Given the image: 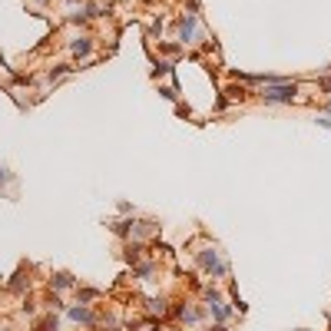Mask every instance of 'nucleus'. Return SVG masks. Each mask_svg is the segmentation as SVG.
<instances>
[{
    "label": "nucleus",
    "mask_w": 331,
    "mask_h": 331,
    "mask_svg": "<svg viewBox=\"0 0 331 331\" xmlns=\"http://www.w3.org/2000/svg\"><path fill=\"white\" fill-rule=\"evenodd\" d=\"M262 100H265V103H292V100H298V86H295L292 80H285V83H269V86L262 90Z\"/></svg>",
    "instance_id": "1"
},
{
    "label": "nucleus",
    "mask_w": 331,
    "mask_h": 331,
    "mask_svg": "<svg viewBox=\"0 0 331 331\" xmlns=\"http://www.w3.org/2000/svg\"><path fill=\"white\" fill-rule=\"evenodd\" d=\"M199 40H202V33H199V17H195V10L182 13V20H179V43L192 47V43H199Z\"/></svg>",
    "instance_id": "2"
},
{
    "label": "nucleus",
    "mask_w": 331,
    "mask_h": 331,
    "mask_svg": "<svg viewBox=\"0 0 331 331\" xmlns=\"http://www.w3.org/2000/svg\"><path fill=\"white\" fill-rule=\"evenodd\" d=\"M199 265H202V269H206L212 278H222L225 272H229V265L219 258V252H215V249H202V252H199Z\"/></svg>",
    "instance_id": "3"
},
{
    "label": "nucleus",
    "mask_w": 331,
    "mask_h": 331,
    "mask_svg": "<svg viewBox=\"0 0 331 331\" xmlns=\"http://www.w3.org/2000/svg\"><path fill=\"white\" fill-rule=\"evenodd\" d=\"M70 318H73L76 325H93L96 315H93V308H90V305H73V308H70Z\"/></svg>",
    "instance_id": "4"
},
{
    "label": "nucleus",
    "mask_w": 331,
    "mask_h": 331,
    "mask_svg": "<svg viewBox=\"0 0 331 331\" xmlns=\"http://www.w3.org/2000/svg\"><path fill=\"white\" fill-rule=\"evenodd\" d=\"M172 315H175V318H179V321H189V325H195V321H199V318H202V308H189V305H175V308H172Z\"/></svg>",
    "instance_id": "5"
},
{
    "label": "nucleus",
    "mask_w": 331,
    "mask_h": 331,
    "mask_svg": "<svg viewBox=\"0 0 331 331\" xmlns=\"http://www.w3.org/2000/svg\"><path fill=\"white\" fill-rule=\"evenodd\" d=\"M76 281H73V275L70 272H56V275L50 278V288H56V292H67V288H73Z\"/></svg>",
    "instance_id": "6"
},
{
    "label": "nucleus",
    "mask_w": 331,
    "mask_h": 331,
    "mask_svg": "<svg viewBox=\"0 0 331 331\" xmlns=\"http://www.w3.org/2000/svg\"><path fill=\"white\" fill-rule=\"evenodd\" d=\"M70 50H73L76 56H86L90 50H93V40H90V37H76L73 43H70Z\"/></svg>",
    "instance_id": "7"
},
{
    "label": "nucleus",
    "mask_w": 331,
    "mask_h": 331,
    "mask_svg": "<svg viewBox=\"0 0 331 331\" xmlns=\"http://www.w3.org/2000/svg\"><path fill=\"white\" fill-rule=\"evenodd\" d=\"M24 288H30V278H24V272H17L13 281H10V292L13 295H24Z\"/></svg>",
    "instance_id": "8"
},
{
    "label": "nucleus",
    "mask_w": 331,
    "mask_h": 331,
    "mask_svg": "<svg viewBox=\"0 0 331 331\" xmlns=\"http://www.w3.org/2000/svg\"><path fill=\"white\" fill-rule=\"evenodd\" d=\"M169 308H166V298H149V315L156 318V315H166Z\"/></svg>",
    "instance_id": "9"
},
{
    "label": "nucleus",
    "mask_w": 331,
    "mask_h": 331,
    "mask_svg": "<svg viewBox=\"0 0 331 331\" xmlns=\"http://www.w3.org/2000/svg\"><path fill=\"white\" fill-rule=\"evenodd\" d=\"M96 295H100L96 288H80V305H90V301H93Z\"/></svg>",
    "instance_id": "10"
},
{
    "label": "nucleus",
    "mask_w": 331,
    "mask_h": 331,
    "mask_svg": "<svg viewBox=\"0 0 331 331\" xmlns=\"http://www.w3.org/2000/svg\"><path fill=\"white\" fill-rule=\"evenodd\" d=\"M139 252H143V245H129V249L123 252V255H126V262H139Z\"/></svg>",
    "instance_id": "11"
},
{
    "label": "nucleus",
    "mask_w": 331,
    "mask_h": 331,
    "mask_svg": "<svg viewBox=\"0 0 331 331\" xmlns=\"http://www.w3.org/2000/svg\"><path fill=\"white\" fill-rule=\"evenodd\" d=\"M37 331H56V318H53V315H47V318L37 325Z\"/></svg>",
    "instance_id": "12"
},
{
    "label": "nucleus",
    "mask_w": 331,
    "mask_h": 331,
    "mask_svg": "<svg viewBox=\"0 0 331 331\" xmlns=\"http://www.w3.org/2000/svg\"><path fill=\"white\" fill-rule=\"evenodd\" d=\"M136 275L149 278V275H152V262H143V265H139V269H136Z\"/></svg>",
    "instance_id": "13"
},
{
    "label": "nucleus",
    "mask_w": 331,
    "mask_h": 331,
    "mask_svg": "<svg viewBox=\"0 0 331 331\" xmlns=\"http://www.w3.org/2000/svg\"><path fill=\"white\" fill-rule=\"evenodd\" d=\"M159 93H163L166 100H175V86H159Z\"/></svg>",
    "instance_id": "14"
},
{
    "label": "nucleus",
    "mask_w": 331,
    "mask_h": 331,
    "mask_svg": "<svg viewBox=\"0 0 331 331\" xmlns=\"http://www.w3.org/2000/svg\"><path fill=\"white\" fill-rule=\"evenodd\" d=\"M315 123H318V126H325V129H331V113H328V116H321V119H315Z\"/></svg>",
    "instance_id": "15"
},
{
    "label": "nucleus",
    "mask_w": 331,
    "mask_h": 331,
    "mask_svg": "<svg viewBox=\"0 0 331 331\" xmlns=\"http://www.w3.org/2000/svg\"><path fill=\"white\" fill-rule=\"evenodd\" d=\"M10 179V172H7V169H0V182H7Z\"/></svg>",
    "instance_id": "16"
},
{
    "label": "nucleus",
    "mask_w": 331,
    "mask_h": 331,
    "mask_svg": "<svg viewBox=\"0 0 331 331\" xmlns=\"http://www.w3.org/2000/svg\"><path fill=\"white\" fill-rule=\"evenodd\" d=\"M325 90H331V80H328V83H325Z\"/></svg>",
    "instance_id": "17"
},
{
    "label": "nucleus",
    "mask_w": 331,
    "mask_h": 331,
    "mask_svg": "<svg viewBox=\"0 0 331 331\" xmlns=\"http://www.w3.org/2000/svg\"><path fill=\"white\" fill-rule=\"evenodd\" d=\"M106 331H119V328H106Z\"/></svg>",
    "instance_id": "18"
}]
</instances>
